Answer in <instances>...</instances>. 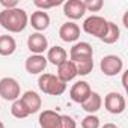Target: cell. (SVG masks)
<instances>
[{
    "mask_svg": "<svg viewBox=\"0 0 128 128\" xmlns=\"http://www.w3.org/2000/svg\"><path fill=\"white\" fill-rule=\"evenodd\" d=\"M29 24V15L21 8L3 9L0 12V26L11 33L23 32Z\"/></svg>",
    "mask_w": 128,
    "mask_h": 128,
    "instance_id": "cell-1",
    "label": "cell"
},
{
    "mask_svg": "<svg viewBox=\"0 0 128 128\" xmlns=\"http://www.w3.org/2000/svg\"><path fill=\"white\" fill-rule=\"evenodd\" d=\"M38 88L41 92L51 95V96H59L66 90V83H63L57 78V76L53 74H41L38 78Z\"/></svg>",
    "mask_w": 128,
    "mask_h": 128,
    "instance_id": "cell-2",
    "label": "cell"
},
{
    "mask_svg": "<svg viewBox=\"0 0 128 128\" xmlns=\"http://www.w3.org/2000/svg\"><path fill=\"white\" fill-rule=\"evenodd\" d=\"M107 24L108 21L100 15H90L84 20L83 23V30L90 35V36H95V38H102L107 32Z\"/></svg>",
    "mask_w": 128,
    "mask_h": 128,
    "instance_id": "cell-3",
    "label": "cell"
},
{
    "mask_svg": "<svg viewBox=\"0 0 128 128\" xmlns=\"http://www.w3.org/2000/svg\"><path fill=\"white\" fill-rule=\"evenodd\" d=\"M21 88L20 83L12 78V77H3L0 80V98H3L6 101H15L20 98Z\"/></svg>",
    "mask_w": 128,
    "mask_h": 128,
    "instance_id": "cell-4",
    "label": "cell"
},
{
    "mask_svg": "<svg viewBox=\"0 0 128 128\" xmlns=\"http://www.w3.org/2000/svg\"><path fill=\"white\" fill-rule=\"evenodd\" d=\"M100 68H101V72L107 77H114L118 74L122 72L124 70V60L116 56V54H108V56H104L101 59V63H100Z\"/></svg>",
    "mask_w": 128,
    "mask_h": 128,
    "instance_id": "cell-5",
    "label": "cell"
},
{
    "mask_svg": "<svg viewBox=\"0 0 128 128\" xmlns=\"http://www.w3.org/2000/svg\"><path fill=\"white\" fill-rule=\"evenodd\" d=\"M104 107L108 113L112 114H120L125 112L126 102L122 94L119 92H108L104 98Z\"/></svg>",
    "mask_w": 128,
    "mask_h": 128,
    "instance_id": "cell-6",
    "label": "cell"
},
{
    "mask_svg": "<svg viewBox=\"0 0 128 128\" xmlns=\"http://www.w3.org/2000/svg\"><path fill=\"white\" fill-rule=\"evenodd\" d=\"M70 60L71 62H78L84 59H94V48L89 42H77L71 47L70 50Z\"/></svg>",
    "mask_w": 128,
    "mask_h": 128,
    "instance_id": "cell-7",
    "label": "cell"
},
{
    "mask_svg": "<svg viewBox=\"0 0 128 128\" xmlns=\"http://www.w3.org/2000/svg\"><path fill=\"white\" fill-rule=\"evenodd\" d=\"M47 57L42 54H32L26 59L24 68L30 76H36V74H44V70L47 68Z\"/></svg>",
    "mask_w": 128,
    "mask_h": 128,
    "instance_id": "cell-8",
    "label": "cell"
},
{
    "mask_svg": "<svg viewBox=\"0 0 128 128\" xmlns=\"http://www.w3.org/2000/svg\"><path fill=\"white\" fill-rule=\"evenodd\" d=\"M92 94V89H90V84L84 80H80V82H76L70 90V96L74 102L77 104H83L88 96Z\"/></svg>",
    "mask_w": 128,
    "mask_h": 128,
    "instance_id": "cell-9",
    "label": "cell"
},
{
    "mask_svg": "<svg viewBox=\"0 0 128 128\" xmlns=\"http://www.w3.org/2000/svg\"><path fill=\"white\" fill-rule=\"evenodd\" d=\"M63 14L71 20L83 18L86 14L83 0H68V2H63Z\"/></svg>",
    "mask_w": 128,
    "mask_h": 128,
    "instance_id": "cell-10",
    "label": "cell"
},
{
    "mask_svg": "<svg viewBox=\"0 0 128 128\" xmlns=\"http://www.w3.org/2000/svg\"><path fill=\"white\" fill-rule=\"evenodd\" d=\"M41 128H62V114L56 110H44L39 114Z\"/></svg>",
    "mask_w": 128,
    "mask_h": 128,
    "instance_id": "cell-11",
    "label": "cell"
},
{
    "mask_svg": "<svg viewBox=\"0 0 128 128\" xmlns=\"http://www.w3.org/2000/svg\"><path fill=\"white\" fill-rule=\"evenodd\" d=\"M21 102L24 104V107L27 108L29 114H33L36 112H39L41 106H42V100L41 96L35 92V90H26L21 96H20Z\"/></svg>",
    "mask_w": 128,
    "mask_h": 128,
    "instance_id": "cell-12",
    "label": "cell"
},
{
    "mask_svg": "<svg viewBox=\"0 0 128 128\" xmlns=\"http://www.w3.org/2000/svg\"><path fill=\"white\" fill-rule=\"evenodd\" d=\"M59 36L63 42H76L80 38V27L78 24L68 21L65 24H62L59 29Z\"/></svg>",
    "mask_w": 128,
    "mask_h": 128,
    "instance_id": "cell-13",
    "label": "cell"
},
{
    "mask_svg": "<svg viewBox=\"0 0 128 128\" xmlns=\"http://www.w3.org/2000/svg\"><path fill=\"white\" fill-rule=\"evenodd\" d=\"M27 47L33 54H42L45 50H48V41L42 33L36 32L27 38Z\"/></svg>",
    "mask_w": 128,
    "mask_h": 128,
    "instance_id": "cell-14",
    "label": "cell"
},
{
    "mask_svg": "<svg viewBox=\"0 0 128 128\" xmlns=\"http://www.w3.org/2000/svg\"><path fill=\"white\" fill-rule=\"evenodd\" d=\"M77 77V68L76 63L71 60H65L62 65L57 66V78L63 83H68Z\"/></svg>",
    "mask_w": 128,
    "mask_h": 128,
    "instance_id": "cell-15",
    "label": "cell"
},
{
    "mask_svg": "<svg viewBox=\"0 0 128 128\" xmlns=\"http://www.w3.org/2000/svg\"><path fill=\"white\" fill-rule=\"evenodd\" d=\"M29 23H30V26L35 29V30H38L39 33L41 32H44L45 29H48V26H50V15L45 12V11H35L30 17H29Z\"/></svg>",
    "mask_w": 128,
    "mask_h": 128,
    "instance_id": "cell-16",
    "label": "cell"
},
{
    "mask_svg": "<svg viewBox=\"0 0 128 128\" xmlns=\"http://www.w3.org/2000/svg\"><path fill=\"white\" fill-rule=\"evenodd\" d=\"M65 60H68V53L65 48H62L60 45H54L47 50V62H50L51 65L59 66Z\"/></svg>",
    "mask_w": 128,
    "mask_h": 128,
    "instance_id": "cell-17",
    "label": "cell"
},
{
    "mask_svg": "<svg viewBox=\"0 0 128 128\" xmlns=\"http://www.w3.org/2000/svg\"><path fill=\"white\" fill-rule=\"evenodd\" d=\"M101 106H102V98H101V95H100L98 92H92V94L88 96V100L82 104L83 110L88 112L89 114L96 113V112L101 108Z\"/></svg>",
    "mask_w": 128,
    "mask_h": 128,
    "instance_id": "cell-18",
    "label": "cell"
},
{
    "mask_svg": "<svg viewBox=\"0 0 128 128\" xmlns=\"http://www.w3.org/2000/svg\"><path fill=\"white\" fill-rule=\"evenodd\" d=\"M17 50V41L11 35L0 36V56H12Z\"/></svg>",
    "mask_w": 128,
    "mask_h": 128,
    "instance_id": "cell-19",
    "label": "cell"
},
{
    "mask_svg": "<svg viewBox=\"0 0 128 128\" xmlns=\"http://www.w3.org/2000/svg\"><path fill=\"white\" fill-rule=\"evenodd\" d=\"M119 36H120V29L118 27V24L113 23V21H108V24H107V32H106V35L101 38V41H102L104 44H114V42L119 41Z\"/></svg>",
    "mask_w": 128,
    "mask_h": 128,
    "instance_id": "cell-20",
    "label": "cell"
},
{
    "mask_svg": "<svg viewBox=\"0 0 128 128\" xmlns=\"http://www.w3.org/2000/svg\"><path fill=\"white\" fill-rule=\"evenodd\" d=\"M11 113H12V116L17 118V119H24V118L29 116V112H27V108L24 107V104L21 102L20 98L12 102V106H11Z\"/></svg>",
    "mask_w": 128,
    "mask_h": 128,
    "instance_id": "cell-21",
    "label": "cell"
},
{
    "mask_svg": "<svg viewBox=\"0 0 128 128\" xmlns=\"http://www.w3.org/2000/svg\"><path fill=\"white\" fill-rule=\"evenodd\" d=\"M76 68H77V76H88L94 70V59H84L76 62Z\"/></svg>",
    "mask_w": 128,
    "mask_h": 128,
    "instance_id": "cell-22",
    "label": "cell"
},
{
    "mask_svg": "<svg viewBox=\"0 0 128 128\" xmlns=\"http://www.w3.org/2000/svg\"><path fill=\"white\" fill-rule=\"evenodd\" d=\"M33 5L39 11H47V9L56 8L59 5H63V2L62 0H33Z\"/></svg>",
    "mask_w": 128,
    "mask_h": 128,
    "instance_id": "cell-23",
    "label": "cell"
},
{
    "mask_svg": "<svg viewBox=\"0 0 128 128\" xmlns=\"http://www.w3.org/2000/svg\"><path fill=\"white\" fill-rule=\"evenodd\" d=\"M82 128H100V118L95 114H88L82 120Z\"/></svg>",
    "mask_w": 128,
    "mask_h": 128,
    "instance_id": "cell-24",
    "label": "cell"
},
{
    "mask_svg": "<svg viewBox=\"0 0 128 128\" xmlns=\"http://www.w3.org/2000/svg\"><path fill=\"white\" fill-rule=\"evenodd\" d=\"M84 3V8H86V12H98L102 9L104 6V2L102 0H83Z\"/></svg>",
    "mask_w": 128,
    "mask_h": 128,
    "instance_id": "cell-25",
    "label": "cell"
},
{
    "mask_svg": "<svg viewBox=\"0 0 128 128\" xmlns=\"http://www.w3.org/2000/svg\"><path fill=\"white\" fill-rule=\"evenodd\" d=\"M62 128H77L74 118L68 114H62Z\"/></svg>",
    "mask_w": 128,
    "mask_h": 128,
    "instance_id": "cell-26",
    "label": "cell"
},
{
    "mask_svg": "<svg viewBox=\"0 0 128 128\" xmlns=\"http://www.w3.org/2000/svg\"><path fill=\"white\" fill-rule=\"evenodd\" d=\"M0 5L3 6V9H14V8H18V2H17V0H0Z\"/></svg>",
    "mask_w": 128,
    "mask_h": 128,
    "instance_id": "cell-27",
    "label": "cell"
},
{
    "mask_svg": "<svg viewBox=\"0 0 128 128\" xmlns=\"http://www.w3.org/2000/svg\"><path fill=\"white\" fill-rule=\"evenodd\" d=\"M122 86H124L125 90L128 89V84H126V72H124V77H122Z\"/></svg>",
    "mask_w": 128,
    "mask_h": 128,
    "instance_id": "cell-28",
    "label": "cell"
},
{
    "mask_svg": "<svg viewBox=\"0 0 128 128\" xmlns=\"http://www.w3.org/2000/svg\"><path fill=\"white\" fill-rule=\"evenodd\" d=\"M101 128H118V125H114V124H110V122H108V124H104Z\"/></svg>",
    "mask_w": 128,
    "mask_h": 128,
    "instance_id": "cell-29",
    "label": "cell"
},
{
    "mask_svg": "<svg viewBox=\"0 0 128 128\" xmlns=\"http://www.w3.org/2000/svg\"><path fill=\"white\" fill-rule=\"evenodd\" d=\"M0 128H5V124H3L2 120H0Z\"/></svg>",
    "mask_w": 128,
    "mask_h": 128,
    "instance_id": "cell-30",
    "label": "cell"
}]
</instances>
